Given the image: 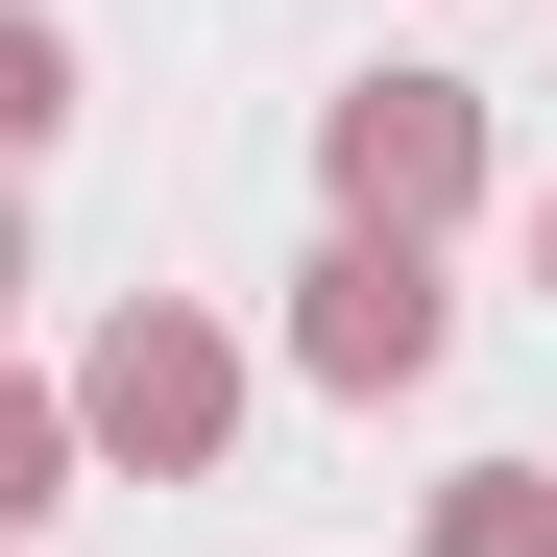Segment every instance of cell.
<instances>
[{
	"mask_svg": "<svg viewBox=\"0 0 557 557\" xmlns=\"http://www.w3.org/2000/svg\"><path fill=\"white\" fill-rule=\"evenodd\" d=\"M460 195H485V98H460V73H363V98H339V219L436 243Z\"/></svg>",
	"mask_w": 557,
	"mask_h": 557,
	"instance_id": "6da1fadb",
	"label": "cell"
},
{
	"mask_svg": "<svg viewBox=\"0 0 557 557\" xmlns=\"http://www.w3.org/2000/svg\"><path fill=\"white\" fill-rule=\"evenodd\" d=\"M533 267H557V219H533Z\"/></svg>",
	"mask_w": 557,
	"mask_h": 557,
	"instance_id": "5b68a950",
	"label": "cell"
},
{
	"mask_svg": "<svg viewBox=\"0 0 557 557\" xmlns=\"http://www.w3.org/2000/svg\"><path fill=\"white\" fill-rule=\"evenodd\" d=\"M412 363H436V267L363 219V243L315 267V388H412Z\"/></svg>",
	"mask_w": 557,
	"mask_h": 557,
	"instance_id": "3957f363",
	"label": "cell"
},
{
	"mask_svg": "<svg viewBox=\"0 0 557 557\" xmlns=\"http://www.w3.org/2000/svg\"><path fill=\"white\" fill-rule=\"evenodd\" d=\"M73 412H98L122 460H170V485H195V460H219V412H243V363H219L195 315H122V339H98V388H73Z\"/></svg>",
	"mask_w": 557,
	"mask_h": 557,
	"instance_id": "7a4b0ae2",
	"label": "cell"
},
{
	"mask_svg": "<svg viewBox=\"0 0 557 557\" xmlns=\"http://www.w3.org/2000/svg\"><path fill=\"white\" fill-rule=\"evenodd\" d=\"M436 557H557V485L485 460V485H436Z\"/></svg>",
	"mask_w": 557,
	"mask_h": 557,
	"instance_id": "277c9868",
	"label": "cell"
}]
</instances>
